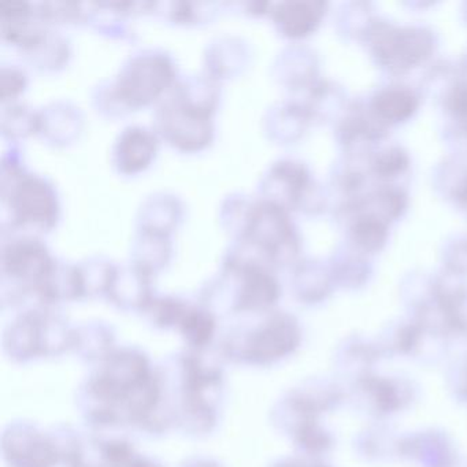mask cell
Returning <instances> with one entry per match:
<instances>
[{
  "label": "cell",
  "instance_id": "3",
  "mask_svg": "<svg viewBox=\"0 0 467 467\" xmlns=\"http://www.w3.org/2000/svg\"><path fill=\"white\" fill-rule=\"evenodd\" d=\"M47 243L40 234L15 232L2 236L0 272L2 283L24 292H34L56 264Z\"/></svg>",
  "mask_w": 467,
  "mask_h": 467
},
{
  "label": "cell",
  "instance_id": "18",
  "mask_svg": "<svg viewBox=\"0 0 467 467\" xmlns=\"http://www.w3.org/2000/svg\"><path fill=\"white\" fill-rule=\"evenodd\" d=\"M0 132L5 141L20 143L24 139L39 133V109L23 100L2 103Z\"/></svg>",
  "mask_w": 467,
  "mask_h": 467
},
{
  "label": "cell",
  "instance_id": "23",
  "mask_svg": "<svg viewBox=\"0 0 467 467\" xmlns=\"http://www.w3.org/2000/svg\"><path fill=\"white\" fill-rule=\"evenodd\" d=\"M35 10L37 20L53 28L86 24V5L72 0H40L35 2Z\"/></svg>",
  "mask_w": 467,
  "mask_h": 467
},
{
  "label": "cell",
  "instance_id": "9",
  "mask_svg": "<svg viewBox=\"0 0 467 467\" xmlns=\"http://www.w3.org/2000/svg\"><path fill=\"white\" fill-rule=\"evenodd\" d=\"M306 174L302 165L289 158H280L270 163L256 182V196L286 207L302 199Z\"/></svg>",
  "mask_w": 467,
  "mask_h": 467
},
{
  "label": "cell",
  "instance_id": "1",
  "mask_svg": "<svg viewBox=\"0 0 467 467\" xmlns=\"http://www.w3.org/2000/svg\"><path fill=\"white\" fill-rule=\"evenodd\" d=\"M61 217V199L50 177L26 171L0 187V228L4 234L51 231Z\"/></svg>",
  "mask_w": 467,
  "mask_h": 467
},
{
  "label": "cell",
  "instance_id": "17",
  "mask_svg": "<svg viewBox=\"0 0 467 467\" xmlns=\"http://www.w3.org/2000/svg\"><path fill=\"white\" fill-rule=\"evenodd\" d=\"M34 294L42 297L46 302L78 299V297L83 296L78 264L57 258L53 269L48 273L47 277L36 286Z\"/></svg>",
  "mask_w": 467,
  "mask_h": 467
},
{
  "label": "cell",
  "instance_id": "15",
  "mask_svg": "<svg viewBox=\"0 0 467 467\" xmlns=\"http://www.w3.org/2000/svg\"><path fill=\"white\" fill-rule=\"evenodd\" d=\"M173 254L174 244L171 234L136 229L130 240V261L152 275L168 266Z\"/></svg>",
  "mask_w": 467,
  "mask_h": 467
},
{
  "label": "cell",
  "instance_id": "10",
  "mask_svg": "<svg viewBox=\"0 0 467 467\" xmlns=\"http://www.w3.org/2000/svg\"><path fill=\"white\" fill-rule=\"evenodd\" d=\"M86 5V24L109 39L133 42L136 31L132 17L140 15V2L102 0Z\"/></svg>",
  "mask_w": 467,
  "mask_h": 467
},
{
  "label": "cell",
  "instance_id": "20",
  "mask_svg": "<svg viewBox=\"0 0 467 467\" xmlns=\"http://www.w3.org/2000/svg\"><path fill=\"white\" fill-rule=\"evenodd\" d=\"M269 17L275 29L284 36L299 37L313 28L317 12L310 4L291 0L272 5Z\"/></svg>",
  "mask_w": 467,
  "mask_h": 467
},
{
  "label": "cell",
  "instance_id": "24",
  "mask_svg": "<svg viewBox=\"0 0 467 467\" xmlns=\"http://www.w3.org/2000/svg\"><path fill=\"white\" fill-rule=\"evenodd\" d=\"M29 86V75L26 67L13 62L0 65V100L2 103L20 99Z\"/></svg>",
  "mask_w": 467,
  "mask_h": 467
},
{
  "label": "cell",
  "instance_id": "27",
  "mask_svg": "<svg viewBox=\"0 0 467 467\" xmlns=\"http://www.w3.org/2000/svg\"><path fill=\"white\" fill-rule=\"evenodd\" d=\"M272 5L264 0H247V2H236V4H226V6L240 10L243 15L251 16V17H259V16H269Z\"/></svg>",
  "mask_w": 467,
  "mask_h": 467
},
{
  "label": "cell",
  "instance_id": "26",
  "mask_svg": "<svg viewBox=\"0 0 467 467\" xmlns=\"http://www.w3.org/2000/svg\"><path fill=\"white\" fill-rule=\"evenodd\" d=\"M7 143L9 146L5 147L0 160V187L10 184L28 171L20 143Z\"/></svg>",
  "mask_w": 467,
  "mask_h": 467
},
{
  "label": "cell",
  "instance_id": "12",
  "mask_svg": "<svg viewBox=\"0 0 467 467\" xmlns=\"http://www.w3.org/2000/svg\"><path fill=\"white\" fill-rule=\"evenodd\" d=\"M72 42L69 37L53 26H43L39 34L18 51L23 61L45 73H56L64 69L72 58Z\"/></svg>",
  "mask_w": 467,
  "mask_h": 467
},
{
  "label": "cell",
  "instance_id": "25",
  "mask_svg": "<svg viewBox=\"0 0 467 467\" xmlns=\"http://www.w3.org/2000/svg\"><path fill=\"white\" fill-rule=\"evenodd\" d=\"M92 108L95 109L97 113L102 114L103 117L108 119H119V117L128 116V111L125 110L122 103L119 102L113 86H111L110 78H102L92 87L91 94Z\"/></svg>",
  "mask_w": 467,
  "mask_h": 467
},
{
  "label": "cell",
  "instance_id": "21",
  "mask_svg": "<svg viewBox=\"0 0 467 467\" xmlns=\"http://www.w3.org/2000/svg\"><path fill=\"white\" fill-rule=\"evenodd\" d=\"M299 108L291 103L277 102L270 105L262 116V130L273 141H289L300 130Z\"/></svg>",
  "mask_w": 467,
  "mask_h": 467
},
{
  "label": "cell",
  "instance_id": "5",
  "mask_svg": "<svg viewBox=\"0 0 467 467\" xmlns=\"http://www.w3.org/2000/svg\"><path fill=\"white\" fill-rule=\"evenodd\" d=\"M244 239L254 243L272 266L291 261L297 251L296 236L286 209L258 196Z\"/></svg>",
  "mask_w": 467,
  "mask_h": 467
},
{
  "label": "cell",
  "instance_id": "13",
  "mask_svg": "<svg viewBox=\"0 0 467 467\" xmlns=\"http://www.w3.org/2000/svg\"><path fill=\"white\" fill-rule=\"evenodd\" d=\"M168 95L193 110L214 117L220 106L223 86L220 80L202 69L201 72L180 75Z\"/></svg>",
  "mask_w": 467,
  "mask_h": 467
},
{
  "label": "cell",
  "instance_id": "16",
  "mask_svg": "<svg viewBox=\"0 0 467 467\" xmlns=\"http://www.w3.org/2000/svg\"><path fill=\"white\" fill-rule=\"evenodd\" d=\"M223 4L190 2V0H161L151 2L150 15L157 16L174 26H202L217 17Z\"/></svg>",
  "mask_w": 467,
  "mask_h": 467
},
{
  "label": "cell",
  "instance_id": "4",
  "mask_svg": "<svg viewBox=\"0 0 467 467\" xmlns=\"http://www.w3.org/2000/svg\"><path fill=\"white\" fill-rule=\"evenodd\" d=\"M151 125L161 140L185 154L203 151L215 138L214 117L193 110L168 94L155 105Z\"/></svg>",
  "mask_w": 467,
  "mask_h": 467
},
{
  "label": "cell",
  "instance_id": "11",
  "mask_svg": "<svg viewBox=\"0 0 467 467\" xmlns=\"http://www.w3.org/2000/svg\"><path fill=\"white\" fill-rule=\"evenodd\" d=\"M184 214L185 204L182 196L173 191H152L138 204L135 226L140 231L157 232L171 236Z\"/></svg>",
  "mask_w": 467,
  "mask_h": 467
},
{
  "label": "cell",
  "instance_id": "22",
  "mask_svg": "<svg viewBox=\"0 0 467 467\" xmlns=\"http://www.w3.org/2000/svg\"><path fill=\"white\" fill-rule=\"evenodd\" d=\"M116 267V262L99 254L86 256L78 262L83 296L108 294Z\"/></svg>",
  "mask_w": 467,
  "mask_h": 467
},
{
  "label": "cell",
  "instance_id": "2",
  "mask_svg": "<svg viewBox=\"0 0 467 467\" xmlns=\"http://www.w3.org/2000/svg\"><path fill=\"white\" fill-rule=\"evenodd\" d=\"M179 67L173 54L158 46L136 48L110 78L128 113L157 105L176 83Z\"/></svg>",
  "mask_w": 467,
  "mask_h": 467
},
{
  "label": "cell",
  "instance_id": "6",
  "mask_svg": "<svg viewBox=\"0 0 467 467\" xmlns=\"http://www.w3.org/2000/svg\"><path fill=\"white\" fill-rule=\"evenodd\" d=\"M161 141L152 125L140 122L125 125L111 143V166L124 176L141 173L154 162Z\"/></svg>",
  "mask_w": 467,
  "mask_h": 467
},
{
  "label": "cell",
  "instance_id": "7",
  "mask_svg": "<svg viewBox=\"0 0 467 467\" xmlns=\"http://www.w3.org/2000/svg\"><path fill=\"white\" fill-rule=\"evenodd\" d=\"M253 45L247 37L234 32L213 35L202 51V69L223 83L239 78L253 61Z\"/></svg>",
  "mask_w": 467,
  "mask_h": 467
},
{
  "label": "cell",
  "instance_id": "14",
  "mask_svg": "<svg viewBox=\"0 0 467 467\" xmlns=\"http://www.w3.org/2000/svg\"><path fill=\"white\" fill-rule=\"evenodd\" d=\"M151 273L132 261L117 264L108 295L122 307H144L151 299Z\"/></svg>",
  "mask_w": 467,
  "mask_h": 467
},
{
  "label": "cell",
  "instance_id": "19",
  "mask_svg": "<svg viewBox=\"0 0 467 467\" xmlns=\"http://www.w3.org/2000/svg\"><path fill=\"white\" fill-rule=\"evenodd\" d=\"M255 195L232 191L218 204V223L231 240L244 239L253 214Z\"/></svg>",
  "mask_w": 467,
  "mask_h": 467
},
{
  "label": "cell",
  "instance_id": "8",
  "mask_svg": "<svg viewBox=\"0 0 467 467\" xmlns=\"http://www.w3.org/2000/svg\"><path fill=\"white\" fill-rule=\"evenodd\" d=\"M84 124L83 109L73 100L59 98L40 106L37 135L51 146L67 147L80 138Z\"/></svg>",
  "mask_w": 467,
  "mask_h": 467
}]
</instances>
